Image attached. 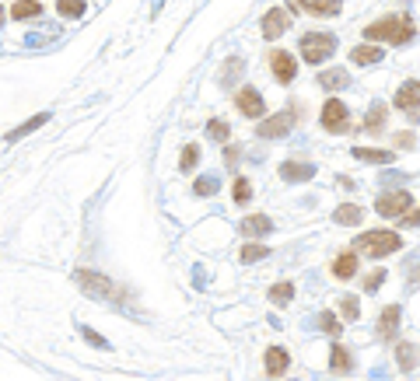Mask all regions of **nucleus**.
Masks as SVG:
<instances>
[{
	"mask_svg": "<svg viewBox=\"0 0 420 381\" xmlns=\"http://www.w3.org/2000/svg\"><path fill=\"white\" fill-rule=\"evenodd\" d=\"M364 36H368L371 43L389 39V43H396V46H406V43H413L417 25H413V18H396V15H385V18H378L375 25H368V29H364Z\"/></svg>",
	"mask_w": 420,
	"mask_h": 381,
	"instance_id": "1",
	"label": "nucleus"
},
{
	"mask_svg": "<svg viewBox=\"0 0 420 381\" xmlns=\"http://www.w3.org/2000/svg\"><path fill=\"white\" fill-rule=\"evenodd\" d=\"M354 248L364 252V255H371V259H382V255L399 252V248H403V238H399L396 231H364V234L354 241Z\"/></svg>",
	"mask_w": 420,
	"mask_h": 381,
	"instance_id": "2",
	"label": "nucleus"
},
{
	"mask_svg": "<svg viewBox=\"0 0 420 381\" xmlns=\"http://www.w3.org/2000/svg\"><path fill=\"white\" fill-rule=\"evenodd\" d=\"M301 57L308 60V64H322V60H329L333 57V50H336V36H329V32H308V36H301Z\"/></svg>",
	"mask_w": 420,
	"mask_h": 381,
	"instance_id": "3",
	"label": "nucleus"
},
{
	"mask_svg": "<svg viewBox=\"0 0 420 381\" xmlns=\"http://www.w3.org/2000/svg\"><path fill=\"white\" fill-rule=\"evenodd\" d=\"M294 123H298V112H294V109H284V112H277V116L263 119V123L256 126V137H263V140H277V137H287V133L294 130Z\"/></svg>",
	"mask_w": 420,
	"mask_h": 381,
	"instance_id": "4",
	"label": "nucleus"
},
{
	"mask_svg": "<svg viewBox=\"0 0 420 381\" xmlns=\"http://www.w3.org/2000/svg\"><path fill=\"white\" fill-rule=\"evenodd\" d=\"M322 130L326 133H347L350 130V109L340 98H329L322 105Z\"/></svg>",
	"mask_w": 420,
	"mask_h": 381,
	"instance_id": "5",
	"label": "nucleus"
},
{
	"mask_svg": "<svg viewBox=\"0 0 420 381\" xmlns=\"http://www.w3.org/2000/svg\"><path fill=\"white\" fill-rule=\"evenodd\" d=\"M410 207H413V196H410L406 189H396V193H385V196L375 200V210H378L382 217H406Z\"/></svg>",
	"mask_w": 420,
	"mask_h": 381,
	"instance_id": "6",
	"label": "nucleus"
},
{
	"mask_svg": "<svg viewBox=\"0 0 420 381\" xmlns=\"http://www.w3.org/2000/svg\"><path fill=\"white\" fill-rule=\"evenodd\" d=\"M77 283L91 294V297H109V301H119V290L102 276V273H91V269H77Z\"/></svg>",
	"mask_w": 420,
	"mask_h": 381,
	"instance_id": "7",
	"label": "nucleus"
},
{
	"mask_svg": "<svg viewBox=\"0 0 420 381\" xmlns=\"http://www.w3.org/2000/svg\"><path fill=\"white\" fill-rule=\"evenodd\" d=\"M270 67H273V77H277L280 84H291V81L298 77V64H294V57H291L287 50H277V53L270 57Z\"/></svg>",
	"mask_w": 420,
	"mask_h": 381,
	"instance_id": "8",
	"label": "nucleus"
},
{
	"mask_svg": "<svg viewBox=\"0 0 420 381\" xmlns=\"http://www.w3.org/2000/svg\"><path fill=\"white\" fill-rule=\"evenodd\" d=\"M399 318H403V308L399 304H385V311L378 315V339H396V329H399Z\"/></svg>",
	"mask_w": 420,
	"mask_h": 381,
	"instance_id": "9",
	"label": "nucleus"
},
{
	"mask_svg": "<svg viewBox=\"0 0 420 381\" xmlns=\"http://www.w3.org/2000/svg\"><path fill=\"white\" fill-rule=\"evenodd\" d=\"M392 105H396L399 112H417V109H420V81H406V84L396 91Z\"/></svg>",
	"mask_w": 420,
	"mask_h": 381,
	"instance_id": "10",
	"label": "nucleus"
},
{
	"mask_svg": "<svg viewBox=\"0 0 420 381\" xmlns=\"http://www.w3.org/2000/svg\"><path fill=\"white\" fill-rule=\"evenodd\" d=\"M235 102H239V109H242V116H249V119H260V116L267 112V105H263V95H260L256 88H242Z\"/></svg>",
	"mask_w": 420,
	"mask_h": 381,
	"instance_id": "11",
	"label": "nucleus"
},
{
	"mask_svg": "<svg viewBox=\"0 0 420 381\" xmlns=\"http://www.w3.org/2000/svg\"><path fill=\"white\" fill-rule=\"evenodd\" d=\"M284 29H287V11H284V8L267 11V18H263V36H267V39H280Z\"/></svg>",
	"mask_w": 420,
	"mask_h": 381,
	"instance_id": "12",
	"label": "nucleus"
},
{
	"mask_svg": "<svg viewBox=\"0 0 420 381\" xmlns=\"http://www.w3.org/2000/svg\"><path fill=\"white\" fill-rule=\"evenodd\" d=\"M280 179H284V182H308V179H315V165L287 161V165H280Z\"/></svg>",
	"mask_w": 420,
	"mask_h": 381,
	"instance_id": "13",
	"label": "nucleus"
},
{
	"mask_svg": "<svg viewBox=\"0 0 420 381\" xmlns=\"http://www.w3.org/2000/svg\"><path fill=\"white\" fill-rule=\"evenodd\" d=\"M287 364H291V357H287L284 346H270V350H267V374H270V378H280V374L287 371Z\"/></svg>",
	"mask_w": 420,
	"mask_h": 381,
	"instance_id": "14",
	"label": "nucleus"
},
{
	"mask_svg": "<svg viewBox=\"0 0 420 381\" xmlns=\"http://www.w3.org/2000/svg\"><path fill=\"white\" fill-rule=\"evenodd\" d=\"M329 367H333V374H350V371H354L350 350L340 346V343H333V350H329Z\"/></svg>",
	"mask_w": 420,
	"mask_h": 381,
	"instance_id": "15",
	"label": "nucleus"
},
{
	"mask_svg": "<svg viewBox=\"0 0 420 381\" xmlns=\"http://www.w3.org/2000/svg\"><path fill=\"white\" fill-rule=\"evenodd\" d=\"M385 53H382V46H371V43H364V46H354L350 50V60L354 64H361V67H371V64H378Z\"/></svg>",
	"mask_w": 420,
	"mask_h": 381,
	"instance_id": "16",
	"label": "nucleus"
},
{
	"mask_svg": "<svg viewBox=\"0 0 420 381\" xmlns=\"http://www.w3.org/2000/svg\"><path fill=\"white\" fill-rule=\"evenodd\" d=\"M270 227H273V221H270L267 214H253V217L242 221V234H246V238H260V234H267Z\"/></svg>",
	"mask_w": 420,
	"mask_h": 381,
	"instance_id": "17",
	"label": "nucleus"
},
{
	"mask_svg": "<svg viewBox=\"0 0 420 381\" xmlns=\"http://www.w3.org/2000/svg\"><path fill=\"white\" fill-rule=\"evenodd\" d=\"M417 357H420V346H417V343H399V346H396V364H399V371H413V367L420 364Z\"/></svg>",
	"mask_w": 420,
	"mask_h": 381,
	"instance_id": "18",
	"label": "nucleus"
},
{
	"mask_svg": "<svg viewBox=\"0 0 420 381\" xmlns=\"http://www.w3.org/2000/svg\"><path fill=\"white\" fill-rule=\"evenodd\" d=\"M298 4L308 11V15H315V18H329V15H340V0H298Z\"/></svg>",
	"mask_w": 420,
	"mask_h": 381,
	"instance_id": "19",
	"label": "nucleus"
},
{
	"mask_svg": "<svg viewBox=\"0 0 420 381\" xmlns=\"http://www.w3.org/2000/svg\"><path fill=\"white\" fill-rule=\"evenodd\" d=\"M354 273H357V255L354 252H343V255L333 259V276L336 280H350Z\"/></svg>",
	"mask_w": 420,
	"mask_h": 381,
	"instance_id": "20",
	"label": "nucleus"
},
{
	"mask_svg": "<svg viewBox=\"0 0 420 381\" xmlns=\"http://www.w3.org/2000/svg\"><path fill=\"white\" fill-rule=\"evenodd\" d=\"M385 119H389V109H385L382 102H375V105L368 109V116H364V130H368V133H378V130L385 126Z\"/></svg>",
	"mask_w": 420,
	"mask_h": 381,
	"instance_id": "21",
	"label": "nucleus"
},
{
	"mask_svg": "<svg viewBox=\"0 0 420 381\" xmlns=\"http://www.w3.org/2000/svg\"><path fill=\"white\" fill-rule=\"evenodd\" d=\"M361 217H364V210H361L357 203H343V207H336V214H333V221H336V224H347V227L361 224Z\"/></svg>",
	"mask_w": 420,
	"mask_h": 381,
	"instance_id": "22",
	"label": "nucleus"
},
{
	"mask_svg": "<svg viewBox=\"0 0 420 381\" xmlns=\"http://www.w3.org/2000/svg\"><path fill=\"white\" fill-rule=\"evenodd\" d=\"M319 84L329 88V91H340V88L350 84V74H347V70H322V74H319Z\"/></svg>",
	"mask_w": 420,
	"mask_h": 381,
	"instance_id": "23",
	"label": "nucleus"
},
{
	"mask_svg": "<svg viewBox=\"0 0 420 381\" xmlns=\"http://www.w3.org/2000/svg\"><path fill=\"white\" fill-rule=\"evenodd\" d=\"M11 15H15L18 22H29V18H39V15H43V4H39V0H18V4L11 8Z\"/></svg>",
	"mask_w": 420,
	"mask_h": 381,
	"instance_id": "24",
	"label": "nucleus"
},
{
	"mask_svg": "<svg viewBox=\"0 0 420 381\" xmlns=\"http://www.w3.org/2000/svg\"><path fill=\"white\" fill-rule=\"evenodd\" d=\"M357 161H371V165H392V151H371V147H354Z\"/></svg>",
	"mask_w": 420,
	"mask_h": 381,
	"instance_id": "25",
	"label": "nucleus"
},
{
	"mask_svg": "<svg viewBox=\"0 0 420 381\" xmlns=\"http://www.w3.org/2000/svg\"><path fill=\"white\" fill-rule=\"evenodd\" d=\"M43 123H50V112H39V116H32V119H29V123H22V126H18V130H11V133H8V140H11V144H15V140H22V137H25V133H32V130H39V126H43Z\"/></svg>",
	"mask_w": 420,
	"mask_h": 381,
	"instance_id": "26",
	"label": "nucleus"
},
{
	"mask_svg": "<svg viewBox=\"0 0 420 381\" xmlns=\"http://www.w3.org/2000/svg\"><path fill=\"white\" fill-rule=\"evenodd\" d=\"M218 186H221V179H218V175H200V179L193 182V193H196V196H214V193H218Z\"/></svg>",
	"mask_w": 420,
	"mask_h": 381,
	"instance_id": "27",
	"label": "nucleus"
},
{
	"mask_svg": "<svg viewBox=\"0 0 420 381\" xmlns=\"http://www.w3.org/2000/svg\"><path fill=\"white\" fill-rule=\"evenodd\" d=\"M267 255H270V248H267V245H260V241H249V245L239 252V259H242V262H260V259H267Z\"/></svg>",
	"mask_w": 420,
	"mask_h": 381,
	"instance_id": "28",
	"label": "nucleus"
},
{
	"mask_svg": "<svg viewBox=\"0 0 420 381\" xmlns=\"http://www.w3.org/2000/svg\"><path fill=\"white\" fill-rule=\"evenodd\" d=\"M270 301L273 304H287V301H294V283H277V287H270Z\"/></svg>",
	"mask_w": 420,
	"mask_h": 381,
	"instance_id": "29",
	"label": "nucleus"
},
{
	"mask_svg": "<svg viewBox=\"0 0 420 381\" xmlns=\"http://www.w3.org/2000/svg\"><path fill=\"white\" fill-rule=\"evenodd\" d=\"M207 137H210V140H228V137H232V126H228L225 119H210V123H207Z\"/></svg>",
	"mask_w": 420,
	"mask_h": 381,
	"instance_id": "30",
	"label": "nucleus"
},
{
	"mask_svg": "<svg viewBox=\"0 0 420 381\" xmlns=\"http://www.w3.org/2000/svg\"><path fill=\"white\" fill-rule=\"evenodd\" d=\"M196 161H200V147H196V144H186V147H182V158H179V168H182V172H193Z\"/></svg>",
	"mask_w": 420,
	"mask_h": 381,
	"instance_id": "31",
	"label": "nucleus"
},
{
	"mask_svg": "<svg viewBox=\"0 0 420 381\" xmlns=\"http://www.w3.org/2000/svg\"><path fill=\"white\" fill-rule=\"evenodd\" d=\"M336 304H340V315H343L347 322H357V318H361V304H357V297H340Z\"/></svg>",
	"mask_w": 420,
	"mask_h": 381,
	"instance_id": "32",
	"label": "nucleus"
},
{
	"mask_svg": "<svg viewBox=\"0 0 420 381\" xmlns=\"http://www.w3.org/2000/svg\"><path fill=\"white\" fill-rule=\"evenodd\" d=\"M57 11H60L63 18H81V15H84V0H60Z\"/></svg>",
	"mask_w": 420,
	"mask_h": 381,
	"instance_id": "33",
	"label": "nucleus"
},
{
	"mask_svg": "<svg viewBox=\"0 0 420 381\" xmlns=\"http://www.w3.org/2000/svg\"><path fill=\"white\" fill-rule=\"evenodd\" d=\"M232 196H235V203H249V200H253L249 179H235V182H232Z\"/></svg>",
	"mask_w": 420,
	"mask_h": 381,
	"instance_id": "34",
	"label": "nucleus"
},
{
	"mask_svg": "<svg viewBox=\"0 0 420 381\" xmlns=\"http://www.w3.org/2000/svg\"><path fill=\"white\" fill-rule=\"evenodd\" d=\"M392 144H396L399 151H413V147H417V137H413L410 130H403V133H396V137H392Z\"/></svg>",
	"mask_w": 420,
	"mask_h": 381,
	"instance_id": "35",
	"label": "nucleus"
},
{
	"mask_svg": "<svg viewBox=\"0 0 420 381\" xmlns=\"http://www.w3.org/2000/svg\"><path fill=\"white\" fill-rule=\"evenodd\" d=\"M385 276H389L385 269H371V273L364 276V290H378V287L385 283Z\"/></svg>",
	"mask_w": 420,
	"mask_h": 381,
	"instance_id": "36",
	"label": "nucleus"
},
{
	"mask_svg": "<svg viewBox=\"0 0 420 381\" xmlns=\"http://www.w3.org/2000/svg\"><path fill=\"white\" fill-rule=\"evenodd\" d=\"M319 325H322L329 336H340V322H336V315H333V311H322V315H319Z\"/></svg>",
	"mask_w": 420,
	"mask_h": 381,
	"instance_id": "37",
	"label": "nucleus"
},
{
	"mask_svg": "<svg viewBox=\"0 0 420 381\" xmlns=\"http://www.w3.org/2000/svg\"><path fill=\"white\" fill-rule=\"evenodd\" d=\"M81 332H84V339H88V343H95V346H102V350H105V346H109V343H105V339H102V336H98V332H95V329H88V325H84V329H81Z\"/></svg>",
	"mask_w": 420,
	"mask_h": 381,
	"instance_id": "38",
	"label": "nucleus"
},
{
	"mask_svg": "<svg viewBox=\"0 0 420 381\" xmlns=\"http://www.w3.org/2000/svg\"><path fill=\"white\" fill-rule=\"evenodd\" d=\"M403 224H410V227H417V224H420V207H417V210H410V214L403 217Z\"/></svg>",
	"mask_w": 420,
	"mask_h": 381,
	"instance_id": "39",
	"label": "nucleus"
},
{
	"mask_svg": "<svg viewBox=\"0 0 420 381\" xmlns=\"http://www.w3.org/2000/svg\"><path fill=\"white\" fill-rule=\"evenodd\" d=\"M225 161H228V165H235V161H239V151H235V147H228V151H225Z\"/></svg>",
	"mask_w": 420,
	"mask_h": 381,
	"instance_id": "40",
	"label": "nucleus"
},
{
	"mask_svg": "<svg viewBox=\"0 0 420 381\" xmlns=\"http://www.w3.org/2000/svg\"><path fill=\"white\" fill-rule=\"evenodd\" d=\"M4 15H8V11H4V8H0V29H4Z\"/></svg>",
	"mask_w": 420,
	"mask_h": 381,
	"instance_id": "41",
	"label": "nucleus"
}]
</instances>
